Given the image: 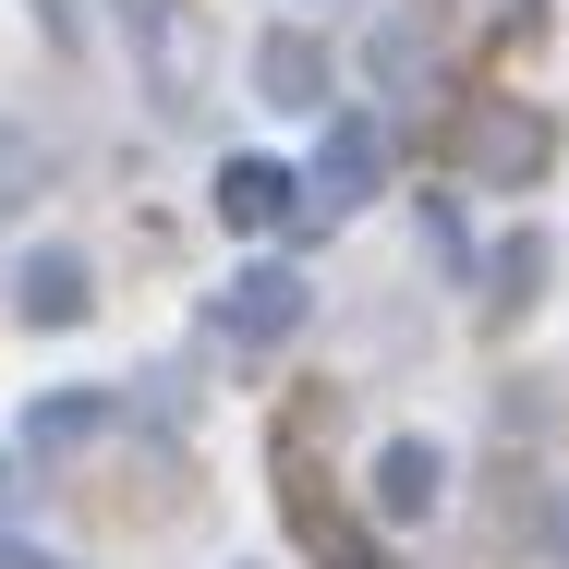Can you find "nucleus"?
I'll use <instances>...</instances> for the list:
<instances>
[{"label": "nucleus", "instance_id": "1", "mask_svg": "<svg viewBox=\"0 0 569 569\" xmlns=\"http://www.w3.org/2000/svg\"><path fill=\"white\" fill-rule=\"evenodd\" d=\"M207 328H219V340H242V351L291 340V328H303V279H291V267H242L219 303H207Z\"/></svg>", "mask_w": 569, "mask_h": 569}, {"label": "nucleus", "instance_id": "10", "mask_svg": "<svg viewBox=\"0 0 569 569\" xmlns=\"http://www.w3.org/2000/svg\"><path fill=\"white\" fill-rule=\"evenodd\" d=\"M0 497H12V472H0Z\"/></svg>", "mask_w": 569, "mask_h": 569}, {"label": "nucleus", "instance_id": "8", "mask_svg": "<svg viewBox=\"0 0 569 569\" xmlns=\"http://www.w3.org/2000/svg\"><path fill=\"white\" fill-rule=\"evenodd\" d=\"M533 279H546V242L521 230V242L497 254V316H521V303H533Z\"/></svg>", "mask_w": 569, "mask_h": 569}, {"label": "nucleus", "instance_id": "5", "mask_svg": "<svg viewBox=\"0 0 569 569\" xmlns=\"http://www.w3.org/2000/svg\"><path fill=\"white\" fill-rule=\"evenodd\" d=\"M24 316H37V328H73V316H86V254H73V242H37V254H24Z\"/></svg>", "mask_w": 569, "mask_h": 569}, {"label": "nucleus", "instance_id": "3", "mask_svg": "<svg viewBox=\"0 0 569 569\" xmlns=\"http://www.w3.org/2000/svg\"><path fill=\"white\" fill-rule=\"evenodd\" d=\"M437 485H449V460L425 449V437H388V449H376V509H388V521H425Z\"/></svg>", "mask_w": 569, "mask_h": 569}, {"label": "nucleus", "instance_id": "6", "mask_svg": "<svg viewBox=\"0 0 569 569\" xmlns=\"http://www.w3.org/2000/svg\"><path fill=\"white\" fill-rule=\"evenodd\" d=\"M363 182H376V121H340L316 146V207H363Z\"/></svg>", "mask_w": 569, "mask_h": 569}, {"label": "nucleus", "instance_id": "9", "mask_svg": "<svg viewBox=\"0 0 569 569\" xmlns=\"http://www.w3.org/2000/svg\"><path fill=\"white\" fill-rule=\"evenodd\" d=\"M0 569H61V558H24V546H0Z\"/></svg>", "mask_w": 569, "mask_h": 569}, {"label": "nucleus", "instance_id": "2", "mask_svg": "<svg viewBox=\"0 0 569 569\" xmlns=\"http://www.w3.org/2000/svg\"><path fill=\"white\" fill-rule=\"evenodd\" d=\"M460 170H472V182H533V170H546V121L533 110H472Z\"/></svg>", "mask_w": 569, "mask_h": 569}, {"label": "nucleus", "instance_id": "11", "mask_svg": "<svg viewBox=\"0 0 569 569\" xmlns=\"http://www.w3.org/2000/svg\"><path fill=\"white\" fill-rule=\"evenodd\" d=\"M558 546H569V521H558Z\"/></svg>", "mask_w": 569, "mask_h": 569}, {"label": "nucleus", "instance_id": "4", "mask_svg": "<svg viewBox=\"0 0 569 569\" xmlns=\"http://www.w3.org/2000/svg\"><path fill=\"white\" fill-rule=\"evenodd\" d=\"M291 194H303V182H291L279 158H230V170H219V219L230 230H279V219H291Z\"/></svg>", "mask_w": 569, "mask_h": 569}, {"label": "nucleus", "instance_id": "7", "mask_svg": "<svg viewBox=\"0 0 569 569\" xmlns=\"http://www.w3.org/2000/svg\"><path fill=\"white\" fill-rule=\"evenodd\" d=\"M254 86H267V110H316V86H328L316 37H267V49H254Z\"/></svg>", "mask_w": 569, "mask_h": 569}]
</instances>
